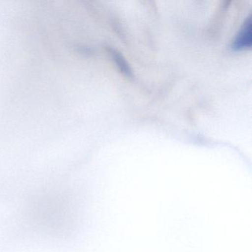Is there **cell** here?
Returning <instances> with one entry per match:
<instances>
[{"label": "cell", "mask_w": 252, "mask_h": 252, "mask_svg": "<svg viewBox=\"0 0 252 252\" xmlns=\"http://www.w3.org/2000/svg\"><path fill=\"white\" fill-rule=\"evenodd\" d=\"M252 16H249L245 20L240 32L232 42V48L235 51L250 49L252 47Z\"/></svg>", "instance_id": "1"}, {"label": "cell", "mask_w": 252, "mask_h": 252, "mask_svg": "<svg viewBox=\"0 0 252 252\" xmlns=\"http://www.w3.org/2000/svg\"><path fill=\"white\" fill-rule=\"evenodd\" d=\"M109 53L110 55L113 57L116 64H117L118 67L120 69L121 71L126 75V76H132V70H131L129 64L126 63V60L124 58L123 56L116 51V50L113 49V48H109Z\"/></svg>", "instance_id": "2"}]
</instances>
